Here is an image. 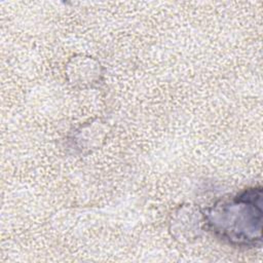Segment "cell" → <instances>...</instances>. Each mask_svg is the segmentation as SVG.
<instances>
[{
	"mask_svg": "<svg viewBox=\"0 0 263 263\" xmlns=\"http://www.w3.org/2000/svg\"><path fill=\"white\" fill-rule=\"evenodd\" d=\"M262 187L243 189L208 206L202 216L205 228L224 242L256 248L262 241Z\"/></svg>",
	"mask_w": 263,
	"mask_h": 263,
	"instance_id": "6da1fadb",
	"label": "cell"
}]
</instances>
